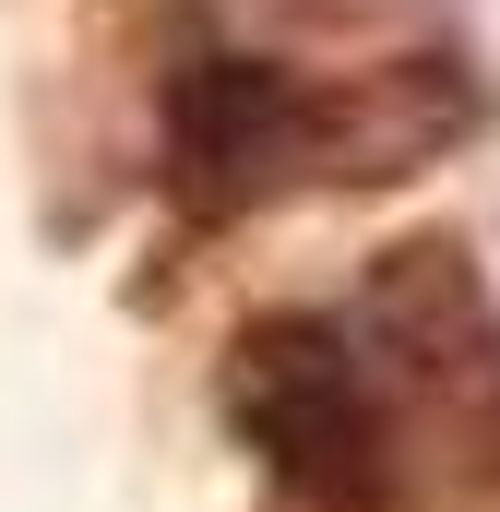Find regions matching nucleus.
Listing matches in <instances>:
<instances>
[{
    "mask_svg": "<svg viewBox=\"0 0 500 512\" xmlns=\"http://www.w3.org/2000/svg\"><path fill=\"white\" fill-rule=\"evenodd\" d=\"M239 429L322 501L381 489V417L358 393L346 334H322V322H262L239 346Z\"/></svg>",
    "mask_w": 500,
    "mask_h": 512,
    "instance_id": "nucleus-1",
    "label": "nucleus"
},
{
    "mask_svg": "<svg viewBox=\"0 0 500 512\" xmlns=\"http://www.w3.org/2000/svg\"><path fill=\"white\" fill-rule=\"evenodd\" d=\"M167 155L215 215L274 191V179H310V84L250 60V48H203L167 84Z\"/></svg>",
    "mask_w": 500,
    "mask_h": 512,
    "instance_id": "nucleus-2",
    "label": "nucleus"
},
{
    "mask_svg": "<svg viewBox=\"0 0 500 512\" xmlns=\"http://www.w3.org/2000/svg\"><path fill=\"white\" fill-rule=\"evenodd\" d=\"M370 322L417 358V370H465V358H500V322H489V286L453 239H417L370 274Z\"/></svg>",
    "mask_w": 500,
    "mask_h": 512,
    "instance_id": "nucleus-3",
    "label": "nucleus"
},
{
    "mask_svg": "<svg viewBox=\"0 0 500 512\" xmlns=\"http://www.w3.org/2000/svg\"><path fill=\"white\" fill-rule=\"evenodd\" d=\"M489 441H500V405H489Z\"/></svg>",
    "mask_w": 500,
    "mask_h": 512,
    "instance_id": "nucleus-4",
    "label": "nucleus"
}]
</instances>
